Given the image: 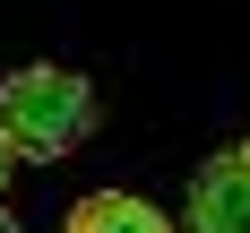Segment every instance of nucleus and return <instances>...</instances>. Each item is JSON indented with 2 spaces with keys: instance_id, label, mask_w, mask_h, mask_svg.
Here are the masks:
<instances>
[{
  "instance_id": "obj_1",
  "label": "nucleus",
  "mask_w": 250,
  "mask_h": 233,
  "mask_svg": "<svg viewBox=\"0 0 250 233\" xmlns=\"http://www.w3.org/2000/svg\"><path fill=\"white\" fill-rule=\"evenodd\" d=\"M0 129H9V147L52 164V155H78L95 138V86L61 61H26V69L0 78Z\"/></svg>"
},
{
  "instance_id": "obj_2",
  "label": "nucleus",
  "mask_w": 250,
  "mask_h": 233,
  "mask_svg": "<svg viewBox=\"0 0 250 233\" xmlns=\"http://www.w3.org/2000/svg\"><path fill=\"white\" fill-rule=\"evenodd\" d=\"M181 233H250V138L216 147L190 173V225Z\"/></svg>"
},
{
  "instance_id": "obj_3",
  "label": "nucleus",
  "mask_w": 250,
  "mask_h": 233,
  "mask_svg": "<svg viewBox=\"0 0 250 233\" xmlns=\"http://www.w3.org/2000/svg\"><path fill=\"white\" fill-rule=\"evenodd\" d=\"M61 233H173V216L147 207V199H129V190H86Z\"/></svg>"
},
{
  "instance_id": "obj_4",
  "label": "nucleus",
  "mask_w": 250,
  "mask_h": 233,
  "mask_svg": "<svg viewBox=\"0 0 250 233\" xmlns=\"http://www.w3.org/2000/svg\"><path fill=\"white\" fill-rule=\"evenodd\" d=\"M9 164H18V147H9V129H0V190H9Z\"/></svg>"
},
{
  "instance_id": "obj_5",
  "label": "nucleus",
  "mask_w": 250,
  "mask_h": 233,
  "mask_svg": "<svg viewBox=\"0 0 250 233\" xmlns=\"http://www.w3.org/2000/svg\"><path fill=\"white\" fill-rule=\"evenodd\" d=\"M0 233H18V216H9V207H0Z\"/></svg>"
}]
</instances>
